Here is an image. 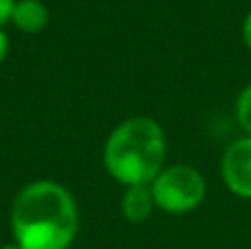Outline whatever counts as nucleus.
I'll list each match as a JSON object with an SVG mask.
<instances>
[{"instance_id": "9", "label": "nucleus", "mask_w": 251, "mask_h": 249, "mask_svg": "<svg viewBox=\"0 0 251 249\" xmlns=\"http://www.w3.org/2000/svg\"><path fill=\"white\" fill-rule=\"evenodd\" d=\"M13 4H16V0H0V26H2L7 20H11Z\"/></svg>"}, {"instance_id": "5", "label": "nucleus", "mask_w": 251, "mask_h": 249, "mask_svg": "<svg viewBox=\"0 0 251 249\" xmlns=\"http://www.w3.org/2000/svg\"><path fill=\"white\" fill-rule=\"evenodd\" d=\"M154 197H152L150 185H132L126 188V194L122 199V214L130 223H143L152 216L154 210Z\"/></svg>"}, {"instance_id": "4", "label": "nucleus", "mask_w": 251, "mask_h": 249, "mask_svg": "<svg viewBox=\"0 0 251 249\" xmlns=\"http://www.w3.org/2000/svg\"><path fill=\"white\" fill-rule=\"evenodd\" d=\"M221 176L234 197L251 201V137H240L225 148L221 159Z\"/></svg>"}, {"instance_id": "2", "label": "nucleus", "mask_w": 251, "mask_h": 249, "mask_svg": "<svg viewBox=\"0 0 251 249\" xmlns=\"http://www.w3.org/2000/svg\"><path fill=\"white\" fill-rule=\"evenodd\" d=\"M165 132L152 117H130L108 135L104 166L126 188L150 185L165 163Z\"/></svg>"}, {"instance_id": "6", "label": "nucleus", "mask_w": 251, "mask_h": 249, "mask_svg": "<svg viewBox=\"0 0 251 249\" xmlns=\"http://www.w3.org/2000/svg\"><path fill=\"white\" fill-rule=\"evenodd\" d=\"M11 22L25 33H40L49 25V9L40 0H18L13 4Z\"/></svg>"}, {"instance_id": "7", "label": "nucleus", "mask_w": 251, "mask_h": 249, "mask_svg": "<svg viewBox=\"0 0 251 249\" xmlns=\"http://www.w3.org/2000/svg\"><path fill=\"white\" fill-rule=\"evenodd\" d=\"M234 113H236V122H238V126L245 130V135L251 137V82L247 84V86L240 88L238 97H236Z\"/></svg>"}, {"instance_id": "8", "label": "nucleus", "mask_w": 251, "mask_h": 249, "mask_svg": "<svg viewBox=\"0 0 251 249\" xmlns=\"http://www.w3.org/2000/svg\"><path fill=\"white\" fill-rule=\"evenodd\" d=\"M240 33H243V42L245 47L251 51V9L247 11V16L243 18V26H240Z\"/></svg>"}, {"instance_id": "1", "label": "nucleus", "mask_w": 251, "mask_h": 249, "mask_svg": "<svg viewBox=\"0 0 251 249\" xmlns=\"http://www.w3.org/2000/svg\"><path fill=\"white\" fill-rule=\"evenodd\" d=\"M77 227V205L60 183L35 181L13 201L11 232L22 249H69Z\"/></svg>"}, {"instance_id": "10", "label": "nucleus", "mask_w": 251, "mask_h": 249, "mask_svg": "<svg viewBox=\"0 0 251 249\" xmlns=\"http://www.w3.org/2000/svg\"><path fill=\"white\" fill-rule=\"evenodd\" d=\"M7 53H9V38H7V33L0 29V62L7 57Z\"/></svg>"}, {"instance_id": "3", "label": "nucleus", "mask_w": 251, "mask_h": 249, "mask_svg": "<svg viewBox=\"0 0 251 249\" xmlns=\"http://www.w3.org/2000/svg\"><path fill=\"white\" fill-rule=\"evenodd\" d=\"M154 205L168 214H190L203 205L207 197V181L187 163H174L156 174L150 183Z\"/></svg>"}, {"instance_id": "11", "label": "nucleus", "mask_w": 251, "mask_h": 249, "mask_svg": "<svg viewBox=\"0 0 251 249\" xmlns=\"http://www.w3.org/2000/svg\"><path fill=\"white\" fill-rule=\"evenodd\" d=\"M0 249H22L20 245H4V247H0Z\"/></svg>"}]
</instances>
